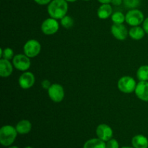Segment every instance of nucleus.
<instances>
[{"mask_svg":"<svg viewBox=\"0 0 148 148\" xmlns=\"http://www.w3.org/2000/svg\"><path fill=\"white\" fill-rule=\"evenodd\" d=\"M68 11L67 1L65 0H52L48 6V13L51 17L61 20Z\"/></svg>","mask_w":148,"mask_h":148,"instance_id":"1","label":"nucleus"},{"mask_svg":"<svg viewBox=\"0 0 148 148\" xmlns=\"http://www.w3.org/2000/svg\"><path fill=\"white\" fill-rule=\"evenodd\" d=\"M15 127L11 125L3 126L0 129V143L4 147H10L14 143L17 135Z\"/></svg>","mask_w":148,"mask_h":148,"instance_id":"2","label":"nucleus"},{"mask_svg":"<svg viewBox=\"0 0 148 148\" xmlns=\"http://www.w3.org/2000/svg\"><path fill=\"white\" fill-rule=\"evenodd\" d=\"M137 86L135 80L130 76H124L118 81V88L124 93H132L134 92Z\"/></svg>","mask_w":148,"mask_h":148,"instance_id":"3","label":"nucleus"},{"mask_svg":"<svg viewBox=\"0 0 148 148\" xmlns=\"http://www.w3.org/2000/svg\"><path fill=\"white\" fill-rule=\"evenodd\" d=\"M126 23L130 25L139 26L144 22V14L140 10L133 9L126 14Z\"/></svg>","mask_w":148,"mask_h":148,"instance_id":"4","label":"nucleus"},{"mask_svg":"<svg viewBox=\"0 0 148 148\" xmlns=\"http://www.w3.org/2000/svg\"><path fill=\"white\" fill-rule=\"evenodd\" d=\"M23 50L26 56L29 58H34L40 53L41 46L38 40L31 39L26 42L23 47Z\"/></svg>","mask_w":148,"mask_h":148,"instance_id":"5","label":"nucleus"},{"mask_svg":"<svg viewBox=\"0 0 148 148\" xmlns=\"http://www.w3.org/2000/svg\"><path fill=\"white\" fill-rule=\"evenodd\" d=\"M13 66L20 71H26L30 67L31 62L28 56L25 54H17L12 59Z\"/></svg>","mask_w":148,"mask_h":148,"instance_id":"6","label":"nucleus"},{"mask_svg":"<svg viewBox=\"0 0 148 148\" xmlns=\"http://www.w3.org/2000/svg\"><path fill=\"white\" fill-rule=\"evenodd\" d=\"M48 94L51 100L55 103H60L64 98V90L63 87L57 83L52 84L48 90Z\"/></svg>","mask_w":148,"mask_h":148,"instance_id":"7","label":"nucleus"},{"mask_svg":"<svg viewBox=\"0 0 148 148\" xmlns=\"http://www.w3.org/2000/svg\"><path fill=\"white\" fill-rule=\"evenodd\" d=\"M59 23L56 19L52 18V17L45 20L41 24L42 32L47 36L55 34L59 30Z\"/></svg>","mask_w":148,"mask_h":148,"instance_id":"8","label":"nucleus"},{"mask_svg":"<svg viewBox=\"0 0 148 148\" xmlns=\"http://www.w3.org/2000/svg\"><path fill=\"white\" fill-rule=\"evenodd\" d=\"M96 135L98 138L101 139L103 141L106 142L108 141L113 137V130L110 126L106 124H101L97 127L96 128Z\"/></svg>","mask_w":148,"mask_h":148,"instance_id":"9","label":"nucleus"},{"mask_svg":"<svg viewBox=\"0 0 148 148\" xmlns=\"http://www.w3.org/2000/svg\"><path fill=\"white\" fill-rule=\"evenodd\" d=\"M36 78L34 75L30 72H24L19 77V85L23 89H29L34 85Z\"/></svg>","mask_w":148,"mask_h":148,"instance_id":"10","label":"nucleus"},{"mask_svg":"<svg viewBox=\"0 0 148 148\" xmlns=\"http://www.w3.org/2000/svg\"><path fill=\"white\" fill-rule=\"evenodd\" d=\"M111 32L114 38L119 40H124L129 35L127 27L123 24H114L111 26Z\"/></svg>","mask_w":148,"mask_h":148,"instance_id":"11","label":"nucleus"},{"mask_svg":"<svg viewBox=\"0 0 148 148\" xmlns=\"http://www.w3.org/2000/svg\"><path fill=\"white\" fill-rule=\"evenodd\" d=\"M134 92L139 99L148 102V81H140L137 84Z\"/></svg>","mask_w":148,"mask_h":148,"instance_id":"12","label":"nucleus"},{"mask_svg":"<svg viewBox=\"0 0 148 148\" xmlns=\"http://www.w3.org/2000/svg\"><path fill=\"white\" fill-rule=\"evenodd\" d=\"M13 72V66L10 60L4 59H0V75L1 77L10 76Z\"/></svg>","mask_w":148,"mask_h":148,"instance_id":"13","label":"nucleus"},{"mask_svg":"<svg viewBox=\"0 0 148 148\" xmlns=\"http://www.w3.org/2000/svg\"><path fill=\"white\" fill-rule=\"evenodd\" d=\"M134 148H148V139L143 134H137L132 139Z\"/></svg>","mask_w":148,"mask_h":148,"instance_id":"14","label":"nucleus"},{"mask_svg":"<svg viewBox=\"0 0 148 148\" xmlns=\"http://www.w3.org/2000/svg\"><path fill=\"white\" fill-rule=\"evenodd\" d=\"M17 133L20 134H27L31 131L32 124L28 120L23 119L19 121L15 127Z\"/></svg>","mask_w":148,"mask_h":148,"instance_id":"15","label":"nucleus"},{"mask_svg":"<svg viewBox=\"0 0 148 148\" xmlns=\"http://www.w3.org/2000/svg\"><path fill=\"white\" fill-rule=\"evenodd\" d=\"M112 7L109 4H102V5L98 8L97 14L100 19L106 20L112 15Z\"/></svg>","mask_w":148,"mask_h":148,"instance_id":"16","label":"nucleus"},{"mask_svg":"<svg viewBox=\"0 0 148 148\" xmlns=\"http://www.w3.org/2000/svg\"><path fill=\"white\" fill-rule=\"evenodd\" d=\"M145 31L143 29V27H140V26H134L132 27L129 31V36L132 39L136 40H141L144 38Z\"/></svg>","mask_w":148,"mask_h":148,"instance_id":"17","label":"nucleus"},{"mask_svg":"<svg viewBox=\"0 0 148 148\" xmlns=\"http://www.w3.org/2000/svg\"><path fill=\"white\" fill-rule=\"evenodd\" d=\"M83 148H106V142L99 138H92L85 142Z\"/></svg>","mask_w":148,"mask_h":148,"instance_id":"18","label":"nucleus"},{"mask_svg":"<svg viewBox=\"0 0 148 148\" xmlns=\"http://www.w3.org/2000/svg\"><path fill=\"white\" fill-rule=\"evenodd\" d=\"M137 77L140 81H148V65H143L139 68Z\"/></svg>","mask_w":148,"mask_h":148,"instance_id":"19","label":"nucleus"},{"mask_svg":"<svg viewBox=\"0 0 148 148\" xmlns=\"http://www.w3.org/2000/svg\"><path fill=\"white\" fill-rule=\"evenodd\" d=\"M111 20L114 24H123L126 21V16L121 12H116L111 15Z\"/></svg>","mask_w":148,"mask_h":148,"instance_id":"20","label":"nucleus"},{"mask_svg":"<svg viewBox=\"0 0 148 148\" xmlns=\"http://www.w3.org/2000/svg\"><path fill=\"white\" fill-rule=\"evenodd\" d=\"M61 24L64 28L69 29L74 25V20L70 16L66 15L63 18L61 19Z\"/></svg>","mask_w":148,"mask_h":148,"instance_id":"21","label":"nucleus"},{"mask_svg":"<svg viewBox=\"0 0 148 148\" xmlns=\"http://www.w3.org/2000/svg\"><path fill=\"white\" fill-rule=\"evenodd\" d=\"M14 56L13 50L10 48H5L4 49H1V57H2V59L10 60V59H13Z\"/></svg>","mask_w":148,"mask_h":148,"instance_id":"22","label":"nucleus"},{"mask_svg":"<svg viewBox=\"0 0 148 148\" xmlns=\"http://www.w3.org/2000/svg\"><path fill=\"white\" fill-rule=\"evenodd\" d=\"M123 3L127 8L133 10L140 5L141 0H123Z\"/></svg>","mask_w":148,"mask_h":148,"instance_id":"23","label":"nucleus"},{"mask_svg":"<svg viewBox=\"0 0 148 148\" xmlns=\"http://www.w3.org/2000/svg\"><path fill=\"white\" fill-rule=\"evenodd\" d=\"M106 148H119V144L116 139L111 138L106 143Z\"/></svg>","mask_w":148,"mask_h":148,"instance_id":"24","label":"nucleus"},{"mask_svg":"<svg viewBox=\"0 0 148 148\" xmlns=\"http://www.w3.org/2000/svg\"><path fill=\"white\" fill-rule=\"evenodd\" d=\"M41 85L43 89L49 90L50 88V87L51 86V82L49 79H44V80L42 81Z\"/></svg>","mask_w":148,"mask_h":148,"instance_id":"25","label":"nucleus"},{"mask_svg":"<svg viewBox=\"0 0 148 148\" xmlns=\"http://www.w3.org/2000/svg\"><path fill=\"white\" fill-rule=\"evenodd\" d=\"M34 1L35 2L40 5H46V4H49L51 1V0H34Z\"/></svg>","mask_w":148,"mask_h":148,"instance_id":"26","label":"nucleus"},{"mask_svg":"<svg viewBox=\"0 0 148 148\" xmlns=\"http://www.w3.org/2000/svg\"><path fill=\"white\" fill-rule=\"evenodd\" d=\"M143 29L145 30L146 33L148 34V17L146 19H145L144 22H143Z\"/></svg>","mask_w":148,"mask_h":148,"instance_id":"27","label":"nucleus"},{"mask_svg":"<svg viewBox=\"0 0 148 148\" xmlns=\"http://www.w3.org/2000/svg\"><path fill=\"white\" fill-rule=\"evenodd\" d=\"M111 3L114 6H119L123 3V0H111Z\"/></svg>","mask_w":148,"mask_h":148,"instance_id":"28","label":"nucleus"},{"mask_svg":"<svg viewBox=\"0 0 148 148\" xmlns=\"http://www.w3.org/2000/svg\"><path fill=\"white\" fill-rule=\"evenodd\" d=\"M101 4H109L111 2V0H98Z\"/></svg>","mask_w":148,"mask_h":148,"instance_id":"29","label":"nucleus"},{"mask_svg":"<svg viewBox=\"0 0 148 148\" xmlns=\"http://www.w3.org/2000/svg\"><path fill=\"white\" fill-rule=\"evenodd\" d=\"M65 1H66L67 2H75V1H77V0H65Z\"/></svg>","mask_w":148,"mask_h":148,"instance_id":"30","label":"nucleus"},{"mask_svg":"<svg viewBox=\"0 0 148 148\" xmlns=\"http://www.w3.org/2000/svg\"><path fill=\"white\" fill-rule=\"evenodd\" d=\"M7 148H19L17 146H10V147H7Z\"/></svg>","mask_w":148,"mask_h":148,"instance_id":"31","label":"nucleus"},{"mask_svg":"<svg viewBox=\"0 0 148 148\" xmlns=\"http://www.w3.org/2000/svg\"><path fill=\"white\" fill-rule=\"evenodd\" d=\"M121 148H134L133 147H128V146H124V147H122Z\"/></svg>","mask_w":148,"mask_h":148,"instance_id":"32","label":"nucleus"},{"mask_svg":"<svg viewBox=\"0 0 148 148\" xmlns=\"http://www.w3.org/2000/svg\"><path fill=\"white\" fill-rule=\"evenodd\" d=\"M24 148H33V147H31V146H27V147H24Z\"/></svg>","mask_w":148,"mask_h":148,"instance_id":"33","label":"nucleus"},{"mask_svg":"<svg viewBox=\"0 0 148 148\" xmlns=\"http://www.w3.org/2000/svg\"><path fill=\"white\" fill-rule=\"evenodd\" d=\"M84 1H90V0H84Z\"/></svg>","mask_w":148,"mask_h":148,"instance_id":"34","label":"nucleus"}]
</instances>
